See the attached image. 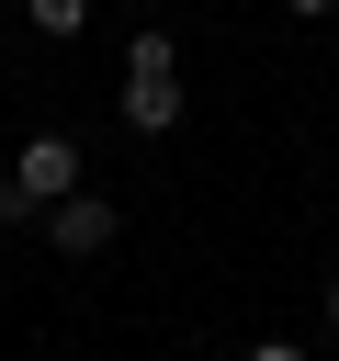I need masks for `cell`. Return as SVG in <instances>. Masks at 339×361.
<instances>
[{"mask_svg":"<svg viewBox=\"0 0 339 361\" xmlns=\"http://www.w3.org/2000/svg\"><path fill=\"white\" fill-rule=\"evenodd\" d=\"M124 124H136V135H170V124H181V45H170L158 23L124 45Z\"/></svg>","mask_w":339,"mask_h":361,"instance_id":"cell-1","label":"cell"},{"mask_svg":"<svg viewBox=\"0 0 339 361\" xmlns=\"http://www.w3.org/2000/svg\"><path fill=\"white\" fill-rule=\"evenodd\" d=\"M249 361H305V350H294V338H260V350H249Z\"/></svg>","mask_w":339,"mask_h":361,"instance_id":"cell-5","label":"cell"},{"mask_svg":"<svg viewBox=\"0 0 339 361\" xmlns=\"http://www.w3.org/2000/svg\"><path fill=\"white\" fill-rule=\"evenodd\" d=\"M328 327H339V282H328Z\"/></svg>","mask_w":339,"mask_h":361,"instance_id":"cell-7","label":"cell"},{"mask_svg":"<svg viewBox=\"0 0 339 361\" xmlns=\"http://www.w3.org/2000/svg\"><path fill=\"white\" fill-rule=\"evenodd\" d=\"M0 180H11V192L34 203V226H45V203H68V192H79V147H68V135H23V158H11Z\"/></svg>","mask_w":339,"mask_h":361,"instance_id":"cell-2","label":"cell"},{"mask_svg":"<svg viewBox=\"0 0 339 361\" xmlns=\"http://www.w3.org/2000/svg\"><path fill=\"white\" fill-rule=\"evenodd\" d=\"M23 23H34V34H79V23H90V0H23Z\"/></svg>","mask_w":339,"mask_h":361,"instance_id":"cell-4","label":"cell"},{"mask_svg":"<svg viewBox=\"0 0 339 361\" xmlns=\"http://www.w3.org/2000/svg\"><path fill=\"white\" fill-rule=\"evenodd\" d=\"M282 11H294V23H316V11H339V0H282Z\"/></svg>","mask_w":339,"mask_h":361,"instance_id":"cell-6","label":"cell"},{"mask_svg":"<svg viewBox=\"0 0 339 361\" xmlns=\"http://www.w3.org/2000/svg\"><path fill=\"white\" fill-rule=\"evenodd\" d=\"M45 248H56V259H102V248H113V203L79 180L68 203H45Z\"/></svg>","mask_w":339,"mask_h":361,"instance_id":"cell-3","label":"cell"}]
</instances>
